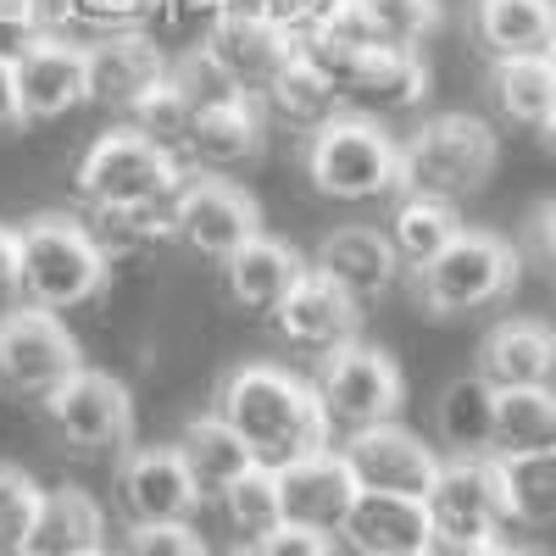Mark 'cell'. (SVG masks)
<instances>
[{"mask_svg":"<svg viewBox=\"0 0 556 556\" xmlns=\"http://www.w3.org/2000/svg\"><path fill=\"white\" fill-rule=\"evenodd\" d=\"M45 424H51V434L67 451L106 456V451H123L128 434H134V395L112 374L78 367V374L45 401Z\"/></svg>","mask_w":556,"mask_h":556,"instance_id":"11","label":"cell"},{"mask_svg":"<svg viewBox=\"0 0 556 556\" xmlns=\"http://www.w3.org/2000/svg\"><path fill=\"white\" fill-rule=\"evenodd\" d=\"M495 462H501V490H506V513H513V523H529V529L556 523V451L495 456Z\"/></svg>","mask_w":556,"mask_h":556,"instance_id":"34","label":"cell"},{"mask_svg":"<svg viewBox=\"0 0 556 556\" xmlns=\"http://www.w3.org/2000/svg\"><path fill=\"white\" fill-rule=\"evenodd\" d=\"M78 201L89 212H106V206H156V201H178V190L190 184L184 173V156L173 146H156L151 134L139 128H112L101 134L96 146L78 156Z\"/></svg>","mask_w":556,"mask_h":556,"instance_id":"5","label":"cell"},{"mask_svg":"<svg viewBox=\"0 0 556 556\" xmlns=\"http://www.w3.org/2000/svg\"><path fill=\"white\" fill-rule=\"evenodd\" d=\"M112 278V256L96 240V228L45 212L17 228V301L39 312H78L101 301Z\"/></svg>","mask_w":556,"mask_h":556,"instance_id":"2","label":"cell"},{"mask_svg":"<svg viewBox=\"0 0 556 556\" xmlns=\"http://www.w3.org/2000/svg\"><path fill=\"white\" fill-rule=\"evenodd\" d=\"M518 273H523V262L501 235L462 228L429 267L412 273V295L429 317H468V312L501 306L518 290Z\"/></svg>","mask_w":556,"mask_h":556,"instance_id":"6","label":"cell"},{"mask_svg":"<svg viewBox=\"0 0 556 556\" xmlns=\"http://www.w3.org/2000/svg\"><path fill=\"white\" fill-rule=\"evenodd\" d=\"M167 78H173V89L184 96V106H190L195 117L212 112V106H228V101L251 96V89L228 73V67L206 51V45H195V51H184L178 62H167Z\"/></svg>","mask_w":556,"mask_h":556,"instance_id":"37","label":"cell"},{"mask_svg":"<svg viewBox=\"0 0 556 556\" xmlns=\"http://www.w3.org/2000/svg\"><path fill=\"white\" fill-rule=\"evenodd\" d=\"M345 462L362 490H390V495H417L424 501L434 490V473H440V456L424 434L401 429L395 417L390 424H374V429H356L345 434Z\"/></svg>","mask_w":556,"mask_h":556,"instance_id":"14","label":"cell"},{"mask_svg":"<svg viewBox=\"0 0 556 556\" xmlns=\"http://www.w3.org/2000/svg\"><path fill=\"white\" fill-rule=\"evenodd\" d=\"M317 401H323V417L329 429L345 440L356 429H374V424H390L406 401V384H401V367L390 351L379 345H345L334 356L317 362V379H312Z\"/></svg>","mask_w":556,"mask_h":556,"instance_id":"7","label":"cell"},{"mask_svg":"<svg viewBox=\"0 0 556 556\" xmlns=\"http://www.w3.org/2000/svg\"><path fill=\"white\" fill-rule=\"evenodd\" d=\"M123 556H212L195 523H139L123 540Z\"/></svg>","mask_w":556,"mask_h":556,"instance_id":"42","label":"cell"},{"mask_svg":"<svg viewBox=\"0 0 556 556\" xmlns=\"http://www.w3.org/2000/svg\"><path fill=\"white\" fill-rule=\"evenodd\" d=\"M245 7H256L273 28H285L295 45L312 39L317 28H329L340 12H345V0H245Z\"/></svg>","mask_w":556,"mask_h":556,"instance_id":"41","label":"cell"},{"mask_svg":"<svg viewBox=\"0 0 556 556\" xmlns=\"http://www.w3.org/2000/svg\"><path fill=\"white\" fill-rule=\"evenodd\" d=\"M78 367H84V351L67 334L62 312H39V306L0 312V390L7 395L45 406Z\"/></svg>","mask_w":556,"mask_h":556,"instance_id":"8","label":"cell"},{"mask_svg":"<svg viewBox=\"0 0 556 556\" xmlns=\"http://www.w3.org/2000/svg\"><path fill=\"white\" fill-rule=\"evenodd\" d=\"M429 96V67L417 51H362L340 78V112L356 117H401L417 112Z\"/></svg>","mask_w":556,"mask_h":556,"instance_id":"17","label":"cell"},{"mask_svg":"<svg viewBox=\"0 0 556 556\" xmlns=\"http://www.w3.org/2000/svg\"><path fill=\"white\" fill-rule=\"evenodd\" d=\"M306 278V262L273 235H256L251 245H240L235 256L223 262V285H228V301L245 306V312H278V301H285L295 285Z\"/></svg>","mask_w":556,"mask_h":556,"instance_id":"24","label":"cell"},{"mask_svg":"<svg viewBox=\"0 0 556 556\" xmlns=\"http://www.w3.org/2000/svg\"><path fill=\"white\" fill-rule=\"evenodd\" d=\"M151 12H156V0H151Z\"/></svg>","mask_w":556,"mask_h":556,"instance_id":"54","label":"cell"},{"mask_svg":"<svg viewBox=\"0 0 556 556\" xmlns=\"http://www.w3.org/2000/svg\"><path fill=\"white\" fill-rule=\"evenodd\" d=\"M235 556H251V551H235Z\"/></svg>","mask_w":556,"mask_h":556,"instance_id":"53","label":"cell"},{"mask_svg":"<svg viewBox=\"0 0 556 556\" xmlns=\"http://www.w3.org/2000/svg\"><path fill=\"white\" fill-rule=\"evenodd\" d=\"M556 451V390H495V456Z\"/></svg>","mask_w":556,"mask_h":556,"instance_id":"33","label":"cell"},{"mask_svg":"<svg viewBox=\"0 0 556 556\" xmlns=\"http://www.w3.org/2000/svg\"><path fill=\"white\" fill-rule=\"evenodd\" d=\"M117 506H123V518L128 529L139 523H195V513L206 506V495L195 490L190 468L178 462L173 445H139L123 456V468H117Z\"/></svg>","mask_w":556,"mask_h":556,"instance_id":"12","label":"cell"},{"mask_svg":"<svg viewBox=\"0 0 556 556\" xmlns=\"http://www.w3.org/2000/svg\"><path fill=\"white\" fill-rule=\"evenodd\" d=\"M51 34V12H0V62H23Z\"/></svg>","mask_w":556,"mask_h":556,"instance_id":"44","label":"cell"},{"mask_svg":"<svg viewBox=\"0 0 556 556\" xmlns=\"http://www.w3.org/2000/svg\"><path fill=\"white\" fill-rule=\"evenodd\" d=\"M106 545V513L96 506V495L78 484H51L39 495L34 513V534L23 545V556H84Z\"/></svg>","mask_w":556,"mask_h":556,"instance_id":"25","label":"cell"},{"mask_svg":"<svg viewBox=\"0 0 556 556\" xmlns=\"http://www.w3.org/2000/svg\"><path fill=\"white\" fill-rule=\"evenodd\" d=\"M173 206L178 201H156V206H106V212H89L84 223L96 228V240L106 245V256H139L162 240H173Z\"/></svg>","mask_w":556,"mask_h":556,"instance_id":"36","label":"cell"},{"mask_svg":"<svg viewBox=\"0 0 556 556\" xmlns=\"http://www.w3.org/2000/svg\"><path fill=\"white\" fill-rule=\"evenodd\" d=\"M490 101L506 123L545 134L556 117V62L551 56H506L490 62Z\"/></svg>","mask_w":556,"mask_h":556,"instance_id":"29","label":"cell"},{"mask_svg":"<svg viewBox=\"0 0 556 556\" xmlns=\"http://www.w3.org/2000/svg\"><path fill=\"white\" fill-rule=\"evenodd\" d=\"M167 78V56L146 28H117L89 45V101L128 117Z\"/></svg>","mask_w":556,"mask_h":556,"instance_id":"16","label":"cell"},{"mask_svg":"<svg viewBox=\"0 0 556 556\" xmlns=\"http://www.w3.org/2000/svg\"><path fill=\"white\" fill-rule=\"evenodd\" d=\"M434 434L451 456H495V384L468 374L434 401Z\"/></svg>","mask_w":556,"mask_h":556,"instance_id":"28","label":"cell"},{"mask_svg":"<svg viewBox=\"0 0 556 556\" xmlns=\"http://www.w3.org/2000/svg\"><path fill=\"white\" fill-rule=\"evenodd\" d=\"M434 545H490L513 523L501 490V462L495 456H451L440 462L434 490L424 495Z\"/></svg>","mask_w":556,"mask_h":556,"instance_id":"9","label":"cell"},{"mask_svg":"<svg viewBox=\"0 0 556 556\" xmlns=\"http://www.w3.org/2000/svg\"><path fill=\"white\" fill-rule=\"evenodd\" d=\"M262 106H267L273 117H285V123H295V128L312 134L317 123H329V117L340 112V89H334V78L295 45V56L278 67L273 84L262 89Z\"/></svg>","mask_w":556,"mask_h":556,"instance_id":"30","label":"cell"},{"mask_svg":"<svg viewBox=\"0 0 556 556\" xmlns=\"http://www.w3.org/2000/svg\"><path fill=\"white\" fill-rule=\"evenodd\" d=\"M473 34L490 51V62L551 56V45H556V0H473Z\"/></svg>","mask_w":556,"mask_h":556,"instance_id":"27","label":"cell"},{"mask_svg":"<svg viewBox=\"0 0 556 556\" xmlns=\"http://www.w3.org/2000/svg\"><path fill=\"white\" fill-rule=\"evenodd\" d=\"M529 256L556 278V201H545V206L529 217Z\"/></svg>","mask_w":556,"mask_h":556,"instance_id":"45","label":"cell"},{"mask_svg":"<svg viewBox=\"0 0 556 556\" xmlns=\"http://www.w3.org/2000/svg\"><path fill=\"white\" fill-rule=\"evenodd\" d=\"M28 112H23V89H17V67L12 62H0V134H12L23 128Z\"/></svg>","mask_w":556,"mask_h":556,"instance_id":"46","label":"cell"},{"mask_svg":"<svg viewBox=\"0 0 556 556\" xmlns=\"http://www.w3.org/2000/svg\"><path fill=\"white\" fill-rule=\"evenodd\" d=\"M173 451H178V462L190 468V479H195V490L206 495V501H217L228 484H235L245 468H251V445L235 434V424L212 406V412H201V417H190V424L178 429V440H173Z\"/></svg>","mask_w":556,"mask_h":556,"instance_id":"26","label":"cell"},{"mask_svg":"<svg viewBox=\"0 0 556 556\" xmlns=\"http://www.w3.org/2000/svg\"><path fill=\"white\" fill-rule=\"evenodd\" d=\"M495 128L473 112H440L417 123L412 139L401 146V190L406 195H434L462 206L468 195L484 190L495 173Z\"/></svg>","mask_w":556,"mask_h":556,"instance_id":"3","label":"cell"},{"mask_svg":"<svg viewBox=\"0 0 556 556\" xmlns=\"http://www.w3.org/2000/svg\"><path fill=\"white\" fill-rule=\"evenodd\" d=\"M262 235V206L256 195H245L235 178L223 173H201L178 190L173 206V240L190 245L206 262H228L240 245H251Z\"/></svg>","mask_w":556,"mask_h":556,"instance_id":"10","label":"cell"},{"mask_svg":"<svg viewBox=\"0 0 556 556\" xmlns=\"http://www.w3.org/2000/svg\"><path fill=\"white\" fill-rule=\"evenodd\" d=\"M17 290V228L0 223V295Z\"/></svg>","mask_w":556,"mask_h":556,"instance_id":"47","label":"cell"},{"mask_svg":"<svg viewBox=\"0 0 556 556\" xmlns=\"http://www.w3.org/2000/svg\"><path fill=\"white\" fill-rule=\"evenodd\" d=\"M406 556H434V551H406Z\"/></svg>","mask_w":556,"mask_h":556,"instance_id":"51","label":"cell"},{"mask_svg":"<svg viewBox=\"0 0 556 556\" xmlns=\"http://www.w3.org/2000/svg\"><path fill=\"white\" fill-rule=\"evenodd\" d=\"M551 62H556V45H551Z\"/></svg>","mask_w":556,"mask_h":556,"instance_id":"52","label":"cell"},{"mask_svg":"<svg viewBox=\"0 0 556 556\" xmlns=\"http://www.w3.org/2000/svg\"><path fill=\"white\" fill-rule=\"evenodd\" d=\"M17 89L28 123L67 117L73 106L89 101V45H73L62 34H45L34 51L17 62Z\"/></svg>","mask_w":556,"mask_h":556,"instance_id":"18","label":"cell"},{"mask_svg":"<svg viewBox=\"0 0 556 556\" xmlns=\"http://www.w3.org/2000/svg\"><path fill=\"white\" fill-rule=\"evenodd\" d=\"M479 374L495 390H556V329L540 317H506L479 345Z\"/></svg>","mask_w":556,"mask_h":556,"instance_id":"21","label":"cell"},{"mask_svg":"<svg viewBox=\"0 0 556 556\" xmlns=\"http://www.w3.org/2000/svg\"><path fill=\"white\" fill-rule=\"evenodd\" d=\"M323 278H334L345 295H356L362 306L367 301H384L395 290V278L406 273L395 245L384 228H367V223H351V228H334L329 240L317 245V262H312Z\"/></svg>","mask_w":556,"mask_h":556,"instance_id":"22","label":"cell"},{"mask_svg":"<svg viewBox=\"0 0 556 556\" xmlns=\"http://www.w3.org/2000/svg\"><path fill=\"white\" fill-rule=\"evenodd\" d=\"M251 556H340L334 534H317V529H295V523H278L273 534H262L256 545H245Z\"/></svg>","mask_w":556,"mask_h":556,"instance_id":"43","label":"cell"},{"mask_svg":"<svg viewBox=\"0 0 556 556\" xmlns=\"http://www.w3.org/2000/svg\"><path fill=\"white\" fill-rule=\"evenodd\" d=\"M545 146H551V151H556V117H551V123H545Z\"/></svg>","mask_w":556,"mask_h":556,"instance_id":"49","label":"cell"},{"mask_svg":"<svg viewBox=\"0 0 556 556\" xmlns=\"http://www.w3.org/2000/svg\"><path fill=\"white\" fill-rule=\"evenodd\" d=\"M356 495H362V484H356L340 445L312 451V456L290 462V468H278V501H285V523H295V529H317V534L340 540Z\"/></svg>","mask_w":556,"mask_h":556,"instance_id":"15","label":"cell"},{"mask_svg":"<svg viewBox=\"0 0 556 556\" xmlns=\"http://www.w3.org/2000/svg\"><path fill=\"white\" fill-rule=\"evenodd\" d=\"M128 128H139V134H151L156 146H173V151H184V134H190V123H195V112L184 106V96L173 89V78H162L146 101H139L128 117H123Z\"/></svg>","mask_w":556,"mask_h":556,"instance_id":"39","label":"cell"},{"mask_svg":"<svg viewBox=\"0 0 556 556\" xmlns=\"http://www.w3.org/2000/svg\"><path fill=\"white\" fill-rule=\"evenodd\" d=\"M306 178L317 195L329 201H384L401 195V146L356 112H334L306 134Z\"/></svg>","mask_w":556,"mask_h":556,"instance_id":"4","label":"cell"},{"mask_svg":"<svg viewBox=\"0 0 556 556\" xmlns=\"http://www.w3.org/2000/svg\"><path fill=\"white\" fill-rule=\"evenodd\" d=\"M490 556H540V551H518V545H495Z\"/></svg>","mask_w":556,"mask_h":556,"instance_id":"48","label":"cell"},{"mask_svg":"<svg viewBox=\"0 0 556 556\" xmlns=\"http://www.w3.org/2000/svg\"><path fill=\"white\" fill-rule=\"evenodd\" d=\"M217 412L235 424V434L251 445V456L273 473L312 451H329V440H334L312 379H295L290 367H273V362H240L217 384Z\"/></svg>","mask_w":556,"mask_h":556,"instance_id":"1","label":"cell"},{"mask_svg":"<svg viewBox=\"0 0 556 556\" xmlns=\"http://www.w3.org/2000/svg\"><path fill=\"white\" fill-rule=\"evenodd\" d=\"M390 245H395V256H401V267L406 273H417V267H429L456 235H462V217H456V206L451 201H434V195H395V212H390Z\"/></svg>","mask_w":556,"mask_h":556,"instance_id":"31","label":"cell"},{"mask_svg":"<svg viewBox=\"0 0 556 556\" xmlns=\"http://www.w3.org/2000/svg\"><path fill=\"white\" fill-rule=\"evenodd\" d=\"M56 17L84 23L96 34H117V28H139V17H151V0H45Z\"/></svg>","mask_w":556,"mask_h":556,"instance_id":"40","label":"cell"},{"mask_svg":"<svg viewBox=\"0 0 556 556\" xmlns=\"http://www.w3.org/2000/svg\"><path fill=\"white\" fill-rule=\"evenodd\" d=\"M345 23L374 51H417L440 28V0H345Z\"/></svg>","mask_w":556,"mask_h":556,"instance_id":"32","label":"cell"},{"mask_svg":"<svg viewBox=\"0 0 556 556\" xmlns=\"http://www.w3.org/2000/svg\"><path fill=\"white\" fill-rule=\"evenodd\" d=\"M340 545L356 556H406V551H429L434 523L429 506L417 495H390V490H362L351 518L340 529Z\"/></svg>","mask_w":556,"mask_h":556,"instance_id":"19","label":"cell"},{"mask_svg":"<svg viewBox=\"0 0 556 556\" xmlns=\"http://www.w3.org/2000/svg\"><path fill=\"white\" fill-rule=\"evenodd\" d=\"M84 556H112V551H106V545H101V551H84Z\"/></svg>","mask_w":556,"mask_h":556,"instance_id":"50","label":"cell"},{"mask_svg":"<svg viewBox=\"0 0 556 556\" xmlns=\"http://www.w3.org/2000/svg\"><path fill=\"white\" fill-rule=\"evenodd\" d=\"M39 484L34 473L0 462V556H23L28 534H34V513H39Z\"/></svg>","mask_w":556,"mask_h":556,"instance_id":"38","label":"cell"},{"mask_svg":"<svg viewBox=\"0 0 556 556\" xmlns=\"http://www.w3.org/2000/svg\"><path fill=\"white\" fill-rule=\"evenodd\" d=\"M267 146V117H262V96H240L228 106H212L190 123L184 134V162H195L201 173H240L262 156Z\"/></svg>","mask_w":556,"mask_h":556,"instance_id":"23","label":"cell"},{"mask_svg":"<svg viewBox=\"0 0 556 556\" xmlns=\"http://www.w3.org/2000/svg\"><path fill=\"white\" fill-rule=\"evenodd\" d=\"M217 506H223V518H228V529H235L245 545H256L262 534H273L278 523H285V501H278V473L273 468H262V462H251V468L228 484L223 495H217Z\"/></svg>","mask_w":556,"mask_h":556,"instance_id":"35","label":"cell"},{"mask_svg":"<svg viewBox=\"0 0 556 556\" xmlns=\"http://www.w3.org/2000/svg\"><path fill=\"white\" fill-rule=\"evenodd\" d=\"M273 323H278V340H285L290 351L323 362V356L356 345V334H362V301L345 295L334 278H323L317 267H306L301 285L278 301Z\"/></svg>","mask_w":556,"mask_h":556,"instance_id":"13","label":"cell"},{"mask_svg":"<svg viewBox=\"0 0 556 556\" xmlns=\"http://www.w3.org/2000/svg\"><path fill=\"white\" fill-rule=\"evenodd\" d=\"M201 45L251 89V96H262V89L273 84V73L295 56V39H290L285 28H273L256 7H228V12L206 28Z\"/></svg>","mask_w":556,"mask_h":556,"instance_id":"20","label":"cell"}]
</instances>
